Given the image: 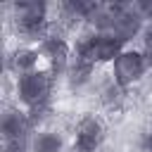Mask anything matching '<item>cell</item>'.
<instances>
[{
    "label": "cell",
    "mask_w": 152,
    "mask_h": 152,
    "mask_svg": "<svg viewBox=\"0 0 152 152\" xmlns=\"http://www.w3.org/2000/svg\"><path fill=\"white\" fill-rule=\"evenodd\" d=\"M7 12L12 31L21 45H38L52 31V14L48 2H12Z\"/></svg>",
    "instance_id": "cell-1"
},
{
    "label": "cell",
    "mask_w": 152,
    "mask_h": 152,
    "mask_svg": "<svg viewBox=\"0 0 152 152\" xmlns=\"http://www.w3.org/2000/svg\"><path fill=\"white\" fill-rule=\"evenodd\" d=\"M71 43H74V55L93 62L95 66L112 64L121 55V50L126 48L119 38H114L109 33H100V31H95L90 26L81 28Z\"/></svg>",
    "instance_id": "cell-2"
},
{
    "label": "cell",
    "mask_w": 152,
    "mask_h": 152,
    "mask_svg": "<svg viewBox=\"0 0 152 152\" xmlns=\"http://www.w3.org/2000/svg\"><path fill=\"white\" fill-rule=\"evenodd\" d=\"M55 86H57V78L45 66H40L31 74H24V76L14 78V90H12L14 102L24 109H36V107L52 104Z\"/></svg>",
    "instance_id": "cell-3"
},
{
    "label": "cell",
    "mask_w": 152,
    "mask_h": 152,
    "mask_svg": "<svg viewBox=\"0 0 152 152\" xmlns=\"http://www.w3.org/2000/svg\"><path fill=\"white\" fill-rule=\"evenodd\" d=\"M38 52H40L43 66L57 81L66 76V69H69L71 57H74V43L69 40L66 33H62L59 28H55V24H52V31L48 33V38L43 43H38Z\"/></svg>",
    "instance_id": "cell-4"
},
{
    "label": "cell",
    "mask_w": 152,
    "mask_h": 152,
    "mask_svg": "<svg viewBox=\"0 0 152 152\" xmlns=\"http://www.w3.org/2000/svg\"><path fill=\"white\" fill-rule=\"evenodd\" d=\"M109 74L114 76V81L121 88L131 90L133 86L142 83L150 76V62H147V57H145V52L140 48L126 45L121 50V55L109 64Z\"/></svg>",
    "instance_id": "cell-5"
},
{
    "label": "cell",
    "mask_w": 152,
    "mask_h": 152,
    "mask_svg": "<svg viewBox=\"0 0 152 152\" xmlns=\"http://www.w3.org/2000/svg\"><path fill=\"white\" fill-rule=\"evenodd\" d=\"M104 140H107V121L102 119V114L88 112L74 126L69 152H100Z\"/></svg>",
    "instance_id": "cell-6"
},
{
    "label": "cell",
    "mask_w": 152,
    "mask_h": 152,
    "mask_svg": "<svg viewBox=\"0 0 152 152\" xmlns=\"http://www.w3.org/2000/svg\"><path fill=\"white\" fill-rule=\"evenodd\" d=\"M33 126L24 107L17 102H7L0 114V138L2 140H31Z\"/></svg>",
    "instance_id": "cell-7"
},
{
    "label": "cell",
    "mask_w": 152,
    "mask_h": 152,
    "mask_svg": "<svg viewBox=\"0 0 152 152\" xmlns=\"http://www.w3.org/2000/svg\"><path fill=\"white\" fill-rule=\"evenodd\" d=\"M43 66L38 45H14L12 50L5 52V74L10 78H19L24 74H31Z\"/></svg>",
    "instance_id": "cell-8"
},
{
    "label": "cell",
    "mask_w": 152,
    "mask_h": 152,
    "mask_svg": "<svg viewBox=\"0 0 152 152\" xmlns=\"http://www.w3.org/2000/svg\"><path fill=\"white\" fill-rule=\"evenodd\" d=\"M93 86H95L97 102H100V107H102L104 112L119 114V112L126 107V102H128V90L121 88V86L114 81L112 74H102L100 78H95Z\"/></svg>",
    "instance_id": "cell-9"
},
{
    "label": "cell",
    "mask_w": 152,
    "mask_h": 152,
    "mask_svg": "<svg viewBox=\"0 0 152 152\" xmlns=\"http://www.w3.org/2000/svg\"><path fill=\"white\" fill-rule=\"evenodd\" d=\"M95 71H97V66H95L93 62H88V59L74 55V57H71V64H69V69H66L64 81H66L69 90L78 93V90H83V88H88V86L95 83V78H97Z\"/></svg>",
    "instance_id": "cell-10"
},
{
    "label": "cell",
    "mask_w": 152,
    "mask_h": 152,
    "mask_svg": "<svg viewBox=\"0 0 152 152\" xmlns=\"http://www.w3.org/2000/svg\"><path fill=\"white\" fill-rule=\"evenodd\" d=\"M31 152H66V138L52 126L38 128L31 135Z\"/></svg>",
    "instance_id": "cell-11"
},
{
    "label": "cell",
    "mask_w": 152,
    "mask_h": 152,
    "mask_svg": "<svg viewBox=\"0 0 152 152\" xmlns=\"http://www.w3.org/2000/svg\"><path fill=\"white\" fill-rule=\"evenodd\" d=\"M135 147H138V152H152V121L145 124V126L138 131Z\"/></svg>",
    "instance_id": "cell-12"
},
{
    "label": "cell",
    "mask_w": 152,
    "mask_h": 152,
    "mask_svg": "<svg viewBox=\"0 0 152 152\" xmlns=\"http://www.w3.org/2000/svg\"><path fill=\"white\" fill-rule=\"evenodd\" d=\"M138 40H140V50L145 52V57L150 62V69H152V21L145 24V28H142V33H140Z\"/></svg>",
    "instance_id": "cell-13"
},
{
    "label": "cell",
    "mask_w": 152,
    "mask_h": 152,
    "mask_svg": "<svg viewBox=\"0 0 152 152\" xmlns=\"http://www.w3.org/2000/svg\"><path fill=\"white\" fill-rule=\"evenodd\" d=\"M2 152H31V140H2Z\"/></svg>",
    "instance_id": "cell-14"
},
{
    "label": "cell",
    "mask_w": 152,
    "mask_h": 152,
    "mask_svg": "<svg viewBox=\"0 0 152 152\" xmlns=\"http://www.w3.org/2000/svg\"><path fill=\"white\" fill-rule=\"evenodd\" d=\"M135 7H138V12L142 14L145 24H147V21H152V0H138V2H135Z\"/></svg>",
    "instance_id": "cell-15"
},
{
    "label": "cell",
    "mask_w": 152,
    "mask_h": 152,
    "mask_svg": "<svg viewBox=\"0 0 152 152\" xmlns=\"http://www.w3.org/2000/svg\"><path fill=\"white\" fill-rule=\"evenodd\" d=\"M150 76H152V69H150Z\"/></svg>",
    "instance_id": "cell-16"
}]
</instances>
